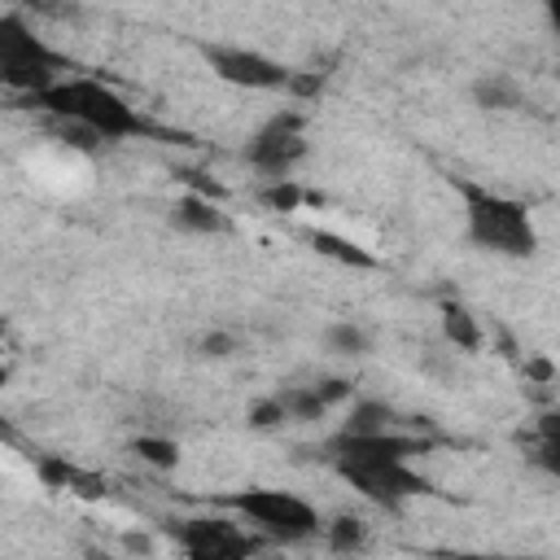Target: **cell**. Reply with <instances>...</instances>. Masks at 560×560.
<instances>
[{
	"mask_svg": "<svg viewBox=\"0 0 560 560\" xmlns=\"http://www.w3.org/2000/svg\"><path fill=\"white\" fill-rule=\"evenodd\" d=\"M4 381H9V368H4V363H0V389H4Z\"/></svg>",
	"mask_w": 560,
	"mask_h": 560,
	"instance_id": "83f0119b",
	"label": "cell"
},
{
	"mask_svg": "<svg viewBox=\"0 0 560 560\" xmlns=\"http://www.w3.org/2000/svg\"><path fill=\"white\" fill-rule=\"evenodd\" d=\"M311 389H315V398H319L324 407H337V402H346V398H350V389H354V385H350L346 376H324V381H315Z\"/></svg>",
	"mask_w": 560,
	"mask_h": 560,
	"instance_id": "603a6c76",
	"label": "cell"
},
{
	"mask_svg": "<svg viewBox=\"0 0 560 560\" xmlns=\"http://www.w3.org/2000/svg\"><path fill=\"white\" fill-rule=\"evenodd\" d=\"M306 197H311V192H306L302 184H293V179H271L267 188H258V201H262L267 210H276V214H293V210H302Z\"/></svg>",
	"mask_w": 560,
	"mask_h": 560,
	"instance_id": "d6986e66",
	"label": "cell"
},
{
	"mask_svg": "<svg viewBox=\"0 0 560 560\" xmlns=\"http://www.w3.org/2000/svg\"><path fill=\"white\" fill-rule=\"evenodd\" d=\"M319 534L328 538V547H332L337 556H354V551H363V542H368V525H363L359 516H350V512H337L332 521H324Z\"/></svg>",
	"mask_w": 560,
	"mask_h": 560,
	"instance_id": "2e32d148",
	"label": "cell"
},
{
	"mask_svg": "<svg viewBox=\"0 0 560 560\" xmlns=\"http://www.w3.org/2000/svg\"><path fill=\"white\" fill-rule=\"evenodd\" d=\"M22 105L48 114L52 122H74V127L92 131L96 140H131V136L149 131L144 114L122 92H114L109 83L88 79V74H61L44 92L22 96Z\"/></svg>",
	"mask_w": 560,
	"mask_h": 560,
	"instance_id": "6da1fadb",
	"label": "cell"
},
{
	"mask_svg": "<svg viewBox=\"0 0 560 560\" xmlns=\"http://www.w3.org/2000/svg\"><path fill=\"white\" fill-rule=\"evenodd\" d=\"M35 472L48 490H74V494H96V481H88L66 455H39L35 459Z\"/></svg>",
	"mask_w": 560,
	"mask_h": 560,
	"instance_id": "9a60e30c",
	"label": "cell"
},
{
	"mask_svg": "<svg viewBox=\"0 0 560 560\" xmlns=\"http://www.w3.org/2000/svg\"><path fill=\"white\" fill-rule=\"evenodd\" d=\"M171 228L184 232V236H219V232H228L232 223H228V214L219 210V201L197 197V192H184V197H175V206H171Z\"/></svg>",
	"mask_w": 560,
	"mask_h": 560,
	"instance_id": "30bf717a",
	"label": "cell"
},
{
	"mask_svg": "<svg viewBox=\"0 0 560 560\" xmlns=\"http://www.w3.org/2000/svg\"><path fill=\"white\" fill-rule=\"evenodd\" d=\"M232 508L262 538H276V542H306L324 529V516L315 503H306L302 494H289V490H271V486H249V490L232 494Z\"/></svg>",
	"mask_w": 560,
	"mask_h": 560,
	"instance_id": "277c9868",
	"label": "cell"
},
{
	"mask_svg": "<svg viewBox=\"0 0 560 560\" xmlns=\"http://www.w3.org/2000/svg\"><path fill=\"white\" fill-rule=\"evenodd\" d=\"M389 429H398V411H394L389 402H381V398H359V402L350 407L346 424H341V433H350V438L389 433Z\"/></svg>",
	"mask_w": 560,
	"mask_h": 560,
	"instance_id": "4fadbf2b",
	"label": "cell"
},
{
	"mask_svg": "<svg viewBox=\"0 0 560 560\" xmlns=\"http://www.w3.org/2000/svg\"><path fill=\"white\" fill-rule=\"evenodd\" d=\"M324 346H328L332 354H346V359H363V354L372 350V337H368V328H359V324L341 319V324H328V328H324Z\"/></svg>",
	"mask_w": 560,
	"mask_h": 560,
	"instance_id": "e0dca14e",
	"label": "cell"
},
{
	"mask_svg": "<svg viewBox=\"0 0 560 560\" xmlns=\"http://www.w3.org/2000/svg\"><path fill=\"white\" fill-rule=\"evenodd\" d=\"M284 92L298 96V101H315V96L324 92V74H315V70H289Z\"/></svg>",
	"mask_w": 560,
	"mask_h": 560,
	"instance_id": "7402d4cb",
	"label": "cell"
},
{
	"mask_svg": "<svg viewBox=\"0 0 560 560\" xmlns=\"http://www.w3.org/2000/svg\"><path fill=\"white\" fill-rule=\"evenodd\" d=\"M171 534L188 551V560H249L258 551V538L254 534H241L232 521H219V516L175 521Z\"/></svg>",
	"mask_w": 560,
	"mask_h": 560,
	"instance_id": "ba28073f",
	"label": "cell"
},
{
	"mask_svg": "<svg viewBox=\"0 0 560 560\" xmlns=\"http://www.w3.org/2000/svg\"><path fill=\"white\" fill-rule=\"evenodd\" d=\"M61 70H70V61L44 35H35L26 13H0V88L35 96L57 83Z\"/></svg>",
	"mask_w": 560,
	"mask_h": 560,
	"instance_id": "3957f363",
	"label": "cell"
},
{
	"mask_svg": "<svg viewBox=\"0 0 560 560\" xmlns=\"http://www.w3.org/2000/svg\"><path fill=\"white\" fill-rule=\"evenodd\" d=\"M472 105L477 109H490V114H512L525 105V92L512 74H481L472 83Z\"/></svg>",
	"mask_w": 560,
	"mask_h": 560,
	"instance_id": "7c38bea8",
	"label": "cell"
},
{
	"mask_svg": "<svg viewBox=\"0 0 560 560\" xmlns=\"http://www.w3.org/2000/svg\"><path fill=\"white\" fill-rule=\"evenodd\" d=\"M455 188L464 197V232H468L472 249L499 254V258H534L538 232H534L525 201L503 197V192L481 188V184H468V179H459Z\"/></svg>",
	"mask_w": 560,
	"mask_h": 560,
	"instance_id": "7a4b0ae2",
	"label": "cell"
},
{
	"mask_svg": "<svg viewBox=\"0 0 560 560\" xmlns=\"http://www.w3.org/2000/svg\"><path fill=\"white\" fill-rule=\"evenodd\" d=\"M337 472H341V481H350L368 503H376V508H402L407 499H416V494H429L433 486L411 468V464H354V459H341V464H332Z\"/></svg>",
	"mask_w": 560,
	"mask_h": 560,
	"instance_id": "52a82bcc",
	"label": "cell"
},
{
	"mask_svg": "<svg viewBox=\"0 0 560 560\" xmlns=\"http://www.w3.org/2000/svg\"><path fill=\"white\" fill-rule=\"evenodd\" d=\"M442 337L464 354L481 350V324L464 302H442Z\"/></svg>",
	"mask_w": 560,
	"mask_h": 560,
	"instance_id": "5bb4252c",
	"label": "cell"
},
{
	"mask_svg": "<svg viewBox=\"0 0 560 560\" xmlns=\"http://www.w3.org/2000/svg\"><path fill=\"white\" fill-rule=\"evenodd\" d=\"M302 241H306L315 254H324V258H332V262H341V267H354V271H376V267H381V258H376V254H368L363 245H354V241H350V236H341V232L306 228V232H302Z\"/></svg>",
	"mask_w": 560,
	"mask_h": 560,
	"instance_id": "8fae6325",
	"label": "cell"
},
{
	"mask_svg": "<svg viewBox=\"0 0 560 560\" xmlns=\"http://www.w3.org/2000/svg\"><path fill=\"white\" fill-rule=\"evenodd\" d=\"M280 402H284V416L289 420H319L328 407L315 398V389L311 385H298V389H284L280 394Z\"/></svg>",
	"mask_w": 560,
	"mask_h": 560,
	"instance_id": "ffe728a7",
	"label": "cell"
},
{
	"mask_svg": "<svg viewBox=\"0 0 560 560\" xmlns=\"http://www.w3.org/2000/svg\"><path fill=\"white\" fill-rule=\"evenodd\" d=\"M306 158V114L302 109H280L271 114L249 140H245V162L271 179H289V171Z\"/></svg>",
	"mask_w": 560,
	"mask_h": 560,
	"instance_id": "5b68a950",
	"label": "cell"
},
{
	"mask_svg": "<svg viewBox=\"0 0 560 560\" xmlns=\"http://www.w3.org/2000/svg\"><path fill=\"white\" fill-rule=\"evenodd\" d=\"M52 131H57L66 144H74V149H96V144H101L92 131H83V127H74V122H52Z\"/></svg>",
	"mask_w": 560,
	"mask_h": 560,
	"instance_id": "d4e9b609",
	"label": "cell"
},
{
	"mask_svg": "<svg viewBox=\"0 0 560 560\" xmlns=\"http://www.w3.org/2000/svg\"><path fill=\"white\" fill-rule=\"evenodd\" d=\"M201 57L210 66L214 79L232 83V88H249V92H284L289 83V66L258 52V48H245V44H201Z\"/></svg>",
	"mask_w": 560,
	"mask_h": 560,
	"instance_id": "8992f818",
	"label": "cell"
},
{
	"mask_svg": "<svg viewBox=\"0 0 560 560\" xmlns=\"http://www.w3.org/2000/svg\"><path fill=\"white\" fill-rule=\"evenodd\" d=\"M429 442L420 433H368V438H350V433H337L328 442V459L341 464V459H354V464H411V455H424Z\"/></svg>",
	"mask_w": 560,
	"mask_h": 560,
	"instance_id": "9c48e42d",
	"label": "cell"
},
{
	"mask_svg": "<svg viewBox=\"0 0 560 560\" xmlns=\"http://www.w3.org/2000/svg\"><path fill=\"white\" fill-rule=\"evenodd\" d=\"M131 451L140 455V464H149V468H158V472H166V468L179 464V442H175V438H162V433H140V438L131 442Z\"/></svg>",
	"mask_w": 560,
	"mask_h": 560,
	"instance_id": "ac0fdd59",
	"label": "cell"
},
{
	"mask_svg": "<svg viewBox=\"0 0 560 560\" xmlns=\"http://www.w3.org/2000/svg\"><path fill=\"white\" fill-rule=\"evenodd\" d=\"M525 376H534L538 385H551V381H556V368H551V359L534 354V359H525Z\"/></svg>",
	"mask_w": 560,
	"mask_h": 560,
	"instance_id": "484cf974",
	"label": "cell"
},
{
	"mask_svg": "<svg viewBox=\"0 0 560 560\" xmlns=\"http://www.w3.org/2000/svg\"><path fill=\"white\" fill-rule=\"evenodd\" d=\"M0 346H4V324H0Z\"/></svg>",
	"mask_w": 560,
	"mask_h": 560,
	"instance_id": "f1b7e54d",
	"label": "cell"
},
{
	"mask_svg": "<svg viewBox=\"0 0 560 560\" xmlns=\"http://www.w3.org/2000/svg\"><path fill=\"white\" fill-rule=\"evenodd\" d=\"M289 416H284V402H280V394H271V398H258L254 407H249V416H245V424L249 429H280Z\"/></svg>",
	"mask_w": 560,
	"mask_h": 560,
	"instance_id": "44dd1931",
	"label": "cell"
},
{
	"mask_svg": "<svg viewBox=\"0 0 560 560\" xmlns=\"http://www.w3.org/2000/svg\"><path fill=\"white\" fill-rule=\"evenodd\" d=\"M468 560H516V556H468Z\"/></svg>",
	"mask_w": 560,
	"mask_h": 560,
	"instance_id": "4316f807",
	"label": "cell"
},
{
	"mask_svg": "<svg viewBox=\"0 0 560 560\" xmlns=\"http://www.w3.org/2000/svg\"><path fill=\"white\" fill-rule=\"evenodd\" d=\"M232 350H236V337H232V332H219V328H214V332L201 337V354H206V359H228Z\"/></svg>",
	"mask_w": 560,
	"mask_h": 560,
	"instance_id": "cb8c5ba5",
	"label": "cell"
}]
</instances>
